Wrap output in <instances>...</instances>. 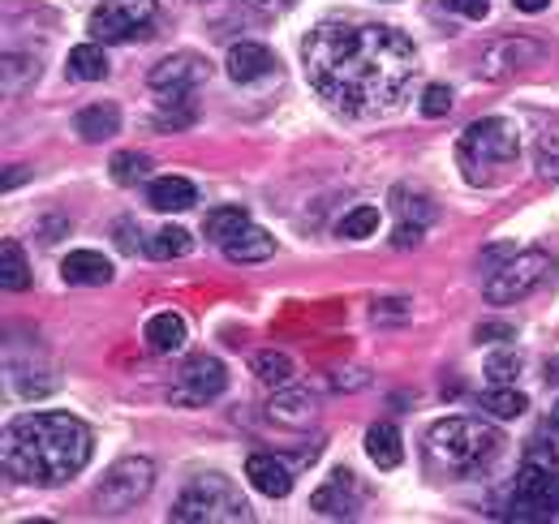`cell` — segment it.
Wrapping results in <instances>:
<instances>
[{
  "mask_svg": "<svg viewBox=\"0 0 559 524\" xmlns=\"http://www.w3.org/2000/svg\"><path fill=\"white\" fill-rule=\"evenodd\" d=\"M250 370L263 379V383H272V388H284V383H293V361L276 353V348H263V353H254L250 357Z\"/></svg>",
  "mask_w": 559,
  "mask_h": 524,
  "instance_id": "30",
  "label": "cell"
},
{
  "mask_svg": "<svg viewBox=\"0 0 559 524\" xmlns=\"http://www.w3.org/2000/svg\"><path fill=\"white\" fill-rule=\"evenodd\" d=\"M211 66L203 57H194V52H177V57H168V61H159V66L146 73V82H151V91H159V104H181L186 95H194V86H203L207 82Z\"/></svg>",
  "mask_w": 559,
  "mask_h": 524,
  "instance_id": "11",
  "label": "cell"
},
{
  "mask_svg": "<svg viewBox=\"0 0 559 524\" xmlns=\"http://www.w3.org/2000/svg\"><path fill=\"white\" fill-rule=\"evenodd\" d=\"M392 202H396V237H392V246L396 250H414V246H421V237H426V228L435 219V202L421 190H414V186H396Z\"/></svg>",
  "mask_w": 559,
  "mask_h": 524,
  "instance_id": "12",
  "label": "cell"
},
{
  "mask_svg": "<svg viewBox=\"0 0 559 524\" xmlns=\"http://www.w3.org/2000/svg\"><path fill=\"white\" fill-rule=\"evenodd\" d=\"M272 421L280 426H306V421H314V395L306 392V388H284V392L272 395Z\"/></svg>",
  "mask_w": 559,
  "mask_h": 524,
  "instance_id": "20",
  "label": "cell"
},
{
  "mask_svg": "<svg viewBox=\"0 0 559 524\" xmlns=\"http://www.w3.org/2000/svg\"><path fill=\"white\" fill-rule=\"evenodd\" d=\"M512 4H516L521 13H543V9L551 4V0H512Z\"/></svg>",
  "mask_w": 559,
  "mask_h": 524,
  "instance_id": "41",
  "label": "cell"
},
{
  "mask_svg": "<svg viewBox=\"0 0 559 524\" xmlns=\"http://www.w3.org/2000/svg\"><path fill=\"white\" fill-rule=\"evenodd\" d=\"M219 250H224L233 262H267L272 254H276V237H272L267 228L250 224V228H241L233 241H224Z\"/></svg>",
  "mask_w": 559,
  "mask_h": 524,
  "instance_id": "19",
  "label": "cell"
},
{
  "mask_svg": "<svg viewBox=\"0 0 559 524\" xmlns=\"http://www.w3.org/2000/svg\"><path fill=\"white\" fill-rule=\"evenodd\" d=\"M146 259L155 262H168V259H186L190 250H194V233H186V228H177V224H168V228H159L155 237H146Z\"/></svg>",
  "mask_w": 559,
  "mask_h": 524,
  "instance_id": "23",
  "label": "cell"
},
{
  "mask_svg": "<svg viewBox=\"0 0 559 524\" xmlns=\"http://www.w3.org/2000/svg\"><path fill=\"white\" fill-rule=\"evenodd\" d=\"M66 66H70L73 82H104V78H108V57H104L99 39H95V44H78Z\"/></svg>",
  "mask_w": 559,
  "mask_h": 524,
  "instance_id": "24",
  "label": "cell"
},
{
  "mask_svg": "<svg viewBox=\"0 0 559 524\" xmlns=\"http://www.w3.org/2000/svg\"><path fill=\"white\" fill-rule=\"evenodd\" d=\"M61 275L73 288H104L112 279V262L104 259V254H95V250H73L61 262Z\"/></svg>",
  "mask_w": 559,
  "mask_h": 524,
  "instance_id": "16",
  "label": "cell"
},
{
  "mask_svg": "<svg viewBox=\"0 0 559 524\" xmlns=\"http://www.w3.org/2000/svg\"><path fill=\"white\" fill-rule=\"evenodd\" d=\"M366 456L374 460L379 468H396L405 460V448H401V430L392 421H374L366 430Z\"/></svg>",
  "mask_w": 559,
  "mask_h": 524,
  "instance_id": "21",
  "label": "cell"
},
{
  "mask_svg": "<svg viewBox=\"0 0 559 524\" xmlns=\"http://www.w3.org/2000/svg\"><path fill=\"white\" fill-rule=\"evenodd\" d=\"M310 508L328 521H353L361 512V486L349 468H336L332 481H323L314 495H310Z\"/></svg>",
  "mask_w": 559,
  "mask_h": 524,
  "instance_id": "13",
  "label": "cell"
},
{
  "mask_svg": "<svg viewBox=\"0 0 559 524\" xmlns=\"http://www.w3.org/2000/svg\"><path fill=\"white\" fill-rule=\"evenodd\" d=\"M246 477H250V486H254L259 495H267V499H284V495L293 490V464H284V460L272 456V452H254V456L246 460Z\"/></svg>",
  "mask_w": 559,
  "mask_h": 524,
  "instance_id": "15",
  "label": "cell"
},
{
  "mask_svg": "<svg viewBox=\"0 0 559 524\" xmlns=\"http://www.w3.org/2000/svg\"><path fill=\"white\" fill-rule=\"evenodd\" d=\"M272 66H276V57L263 44H233L228 48V78L241 82V86L246 82H259Z\"/></svg>",
  "mask_w": 559,
  "mask_h": 524,
  "instance_id": "18",
  "label": "cell"
},
{
  "mask_svg": "<svg viewBox=\"0 0 559 524\" xmlns=\"http://www.w3.org/2000/svg\"><path fill=\"white\" fill-rule=\"evenodd\" d=\"M241 228H250V215L241 211V206H219V211H211L207 224H203V233H207L215 246H224V241H233Z\"/></svg>",
  "mask_w": 559,
  "mask_h": 524,
  "instance_id": "28",
  "label": "cell"
},
{
  "mask_svg": "<svg viewBox=\"0 0 559 524\" xmlns=\"http://www.w3.org/2000/svg\"><path fill=\"white\" fill-rule=\"evenodd\" d=\"M151 486H155V464L146 456H126L99 477L95 503L104 512H126V508H139L142 499L151 495Z\"/></svg>",
  "mask_w": 559,
  "mask_h": 524,
  "instance_id": "7",
  "label": "cell"
},
{
  "mask_svg": "<svg viewBox=\"0 0 559 524\" xmlns=\"http://www.w3.org/2000/svg\"><path fill=\"white\" fill-rule=\"evenodd\" d=\"M374 323H405V301H379Z\"/></svg>",
  "mask_w": 559,
  "mask_h": 524,
  "instance_id": "37",
  "label": "cell"
},
{
  "mask_svg": "<svg viewBox=\"0 0 559 524\" xmlns=\"http://www.w3.org/2000/svg\"><path fill=\"white\" fill-rule=\"evenodd\" d=\"M250 4H254V9H267V13H276V9H284L288 0H250Z\"/></svg>",
  "mask_w": 559,
  "mask_h": 524,
  "instance_id": "42",
  "label": "cell"
},
{
  "mask_svg": "<svg viewBox=\"0 0 559 524\" xmlns=\"http://www.w3.org/2000/svg\"><path fill=\"white\" fill-rule=\"evenodd\" d=\"M26 177H31L26 168H17V164H9V168H4V190H17V186H22Z\"/></svg>",
  "mask_w": 559,
  "mask_h": 524,
  "instance_id": "40",
  "label": "cell"
},
{
  "mask_svg": "<svg viewBox=\"0 0 559 524\" xmlns=\"http://www.w3.org/2000/svg\"><path fill=\"white\" fill-rule=\"evenodd\" d=\"M495 452H499V430L474 417H443L426 430V464L448 481L483 473Z\"/></svg>",
  "mask_w": 559,
  "mask_h": 524,
  "instance_id": "3",
  "label": "cell"
},
{
  "mask_svg": "<svg viewBox=\"0 0 559 524\" xmlns=\"http://www.w3.org/2000/svg\"><path fill=\"white\" fill-rule=\"evenodd\" d=\"M306 78L323 99H332L349 117H370L396 108L414 78H418V48L409 35L392 26H349L323 22L301 44Z\"/></svg>",
  "mask_w": 559,
  "mask_h": 524,
  "instance_id": "1",
  "label": "cell"
},
{
  "mask_svg": "<svg viewBox=\"0 0 559 524\" xmlns=\"http://www.w3.org/2000/svg\"><path fill=\"white\" fill-rule=\"evenodd\" d=\"M551 430H559V404L551 408Z\"/></svg>",
  "mask_w": 559,
  "mask_h": 524,
  "instance_id": "43",
  "label": "cell"
},
{
  "mask_svg": "<svg viewBox=\"0 0 559 524\" xmlns=\"http://www.w3.org/2000/svg\"><path fill=\"white\" fill-rule=\"evenodd\" d=\"M478 404L487 408L490 417H503V421H512V417H521L525 408H530V400L516 392L512 383H495L490 392H483L478 395Z\"/></svg>",
  "mask_w": 559,
  "mask_h": 524,
  "instance_id": "27",
  "label": "cell"
},
{
  "mask_svg": "<svg viewBox=\"0 0 559 524\" xmlns=\"http://www.w3.org/2000/svg\"><path fill=\"white\" fill-rule=\"evenodd\" d=\"M146 344L155 348V353H177L181 344H186V323L177 319V314H151L146 319Z\"/></svg>",
  "mask_w": 559,
  "mask_h": 524,
  "instance_id": "25",
  "label": "cell"
},
{
  "mask_svg": "<svg viewBox=\"0 0 559 524\" xmlns=\"http://www.w3.org/2000/svg\"><path fill=\"white\" fill-rule=\"evenodd\" d=\"M224 388H228V366L207 357V353H199V357H190V361L177 370V383H173L168 400H173L177 408H203L211 400H219Z\"/></svg>",
  "mask_w": 559,
  "mask_h": 524,
  "instance_id": "10",
  "label": "cell"
},
{
  "mask_svg": "<svg viewBox=\"0 0 559 524\" xmlns=\"http://www.w3.org/2000/svg\"><path fill=\"white\" fill-rule=\"evenodd\" d=\"M73 133L86 142H108L112 133H121V108L117 104H91V108L73 112Z\"/></svg>",
  "mask_w": 559,
  "mask_h": 524,
  "instance_id": "17",
  "label": "cell"
},
{
  "mask_svg": "<svg viewBox=\"0 0 559 524\" xmlns=\"http://www.w3.org/2000/svg\"><path fill=\"white\" fill-rule=\"evenodd\" d=\"M151 177V159L139 155V151H121V155H112V181L117 186H139Z\"/></svg>",
  "mask_w": 559,
  "mask_h": 524,
  "instance_id": "31",
  "label": "cell"
},
{
  "mask_svg": "<svg viewBox=\"0 0 559 524\" xmlns=\"http://www.w3.org/2000/svg\"><path fill=\"white\" fill-rule=\"evenodd\" d=\"M521 374V353L503 348V353H490L487 357V379L490 383H512Z\"/></svg>",
  "mask_w": 559,
  "mask_h": 524,
  "instance_id": "34",
  "label": "cell"
},
{
  "mask_svg": "<svg viewBox=\"0 0 559 524\" xmlns=\"http://www.w3.org/2000/svg\"><path fill=\"white\" fill-rule=\"evenodd\" d=\"M155 0H104L91 13V39L99 44H126L155 26Z\"/></svg>",
  "mask_w": 559,
  "mask_h": 524,
  "instance_id": "9",
  "label": "cell"
},
{
  "mask_svg": "<svg viewBox=\"0 0 559 524\" xmlns=\"http://www.w3.org/2000/svg\"><path fill=\"white\" fill-rule=\"evenodd\" d=\"M9 388L22 395V400H44L61 388V374L57 370H26V374H13L9 370Z\"/></svg>",
  "mask_w": 559,
  "mask_h": 524,
  "instance_id": "29",
  "label": "cell"
},
{
  "mask_svg": "<svg viewBox=\"0 0 559 524\" xmlns=\"http://www.w3.org/2000/svg\"><path fill=\"white\" fill-rule=\"evenodd\" d=\"M112 233H117V246H121V250H139V241H134V219H121Z\"/></svg>",
  "mask_w": 559,
  "mask_h": 524,
  "instance_id": "38",
  "label": "cell"
},
{
  "mask_svg": "<svg viewBox=\"0 0 559 524\" xmlns=\"http://www.w3.org/2000/svg\"><path fill=\"white\" fill-rule=\"evenodd\" d=\"M439 4L452 9V13H461V17H469V22H478V17L490 13V0H439Z\"/></svg>",
  "mask_w": 559,
  "mask_h": 524,
  "instance_id": "36",
  "label": "cell"
},
{
  "mask_svg": "<svg viewBox=\"0 0 559 524\" xmlns=\"http://www.w3.org/2000/svg\"><path fill=\"white\" fill-rule=\"evenodd\" d=\"M95 452L91 426L70 413H22L4 426V473L26 486H61Z\"/></svg>",
  "mask_w": 559,
  "mask_h": 524,
  "instance_id": "2",
  "label": "cell"
},
{
  "mask_svg": "<svg viewBox=\"0 0 559 524\" xmlns=\"http://www.w3.org/2000/svg\"><path fill=\"white\" fill-rule=\"evenodd\" d=\"M538 57H543V48H538V44L508 35V39L490 44L487 52H483V66H478V73H483L487 82H499V78H512V73H521V69L538 66Z\"/></svg>",
  "mask_w": 559,
  "mask_h": 524,
  "instance_id": "14",
  "label": "cell"
},
{
  "mask_svg": "<svg viewBox=\"0 0 559 524\" xmlns=\"http://www.w3.org/2000/svg\"><path fill=\"white\" fill-rule=\"evenodd\" d=\"M0 284H4V293H22V288H31V266H26V254H22V246L17 241H0Z\"/></svg>",
  "mask_w": 559,
  "mask_h": 524,
  "instance_id": "26",
  "label": "cell"
},
{
  "mask_svg": "<svg viewBox=\"0 0 559 524\" xmlns=\"http://www.w3.org/2000/svg\"><path fill=\"white\" fill-rule=\"evenodd\" d=\"M521 142L516 130L503 121V117H483L474 121L469 130L456 138V164H461V177L469 186H490L512 159H516Z\"/></svg>",
  "mask_w": 559,
  "mask_h": 524,
  "instance_id": "5",
  "label": "cell"
},
{
  "mask_svg": "<svg viewBox=\"0 0 559 524\" xmlns=\"http://www.w3.org/2000/svg\"><path fill=\"white\" fill-rule=\"evenodd\" d=\"M556 271V262L551 254H543V250H525V254H512V259L503 262L499 271H490L487 279V301L490 306H512V301H521V297H530L547 275Z\"/></svg>",
  "mask_w": 559,
  "mask_h": 524,
  "instance_id": "8",
  "label": "cell"
},
{
  "mask_svg": "<svg viewBox=\"0 0 559 524\" xmlns=\"http://www.w3.org/2000/svg\"><path fill=\"white\" fill-rule=\"evenodd\" d=\"M503 521H556L559 516V456L551 443H530L525 464L512 481L508 508L499 512Z\"/></svg>",
  "mask_w": 559,
  "mask_h": 524,
  "instance_id": "4",
  "label": "cell"
},
{
  "mask_svg": "<svg viewBox=\"0 0 559 524\" xmlns=\"http://www.w3.org/2000/svg\"><path fill=\"white\" fill-rule=\"evenodd\" d=\"M168 521L173 524H250L254 512H250L246 495H241L228 477L203 473V477H194V481L181 490V499L173 503Z\"/></svg>",
  "mask_w": 559,
  "mask_h": 524,
  "instance_id": "6",
  "label": "cell"
},
{
  "mask_svg": "<svg viewBox=\"0 0 559 524\" xmlns=\"http://www.w3.org/2000/svg\"><path fill=\"white\" fill-rule=\"evenodd\" d=\"M452 112V91L448 86H426V95H421V117H448Z\"/></svg>",
  "mask_w": 559,
  "mask_h": 524,
  "instance_id": "35",
  "label": "cell"
},
{
  "mask_svg": "<svg viewBox=\"0 0 559 524\" xmlns=\"http://www.w3.org/2000/svg\"><path fill=\"white\" fill-rule=\"evenodd\" d=\"M146 198L155 211H190L199 202V190L186 181V177H159L146 186Z\"/></svg>",
  "mask_w": 559,
  "mask_h": 524,
  "instance_id": "22",
  "label": "cell"
},
{
  "mask_svg": "<svg viewBox=\"0 0 559 524\" xmlns=\"http://www.w3.org/2000/svg\"><path fill=\"white\" fill-rule=\"evenodd\" d=\"M490 340H512V327H503V323H487V327H478V344H490Z\"/></svg>",
  "mask_w": 559,
  "mask_h": 524,
  "instance_id": "39",
  "label": "cell"
},
{
  "mask_svg": "<svg viewBox=\"0 0 559 524\" xmlns=\"http://www.w3.org/2000/svg\"><path fill=\"white\" fill-rule=\"evenodd\" d=\"M374 228H379V211H374V206H353L349 215L341 219V228H336V233H341V237H349V241H361V237H370Z\"/></svg>",
  "mask_w": 559,
  "mask_h": 524,
  "instance_id": "32",
  "label": "cell"
},
{
  "mask_svg": "<svg viewBox=\"0 0 559 524\" xmlns=\"http://www.w3.org/2000/svg\"><path fill=\"white\" fill-rule=\"evenodd\" d=\"M534 168L547 177V181H559V133H543L538 146H534Z\"/></svg>",
  "mask_w": 559,
  "mask_h": 524,
  "instance_id": "33",
  "label": "cell"
}]
</instances>
